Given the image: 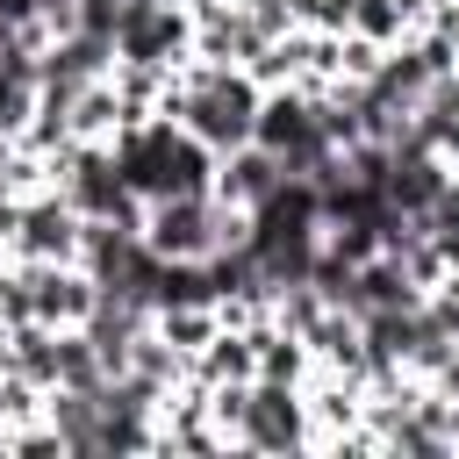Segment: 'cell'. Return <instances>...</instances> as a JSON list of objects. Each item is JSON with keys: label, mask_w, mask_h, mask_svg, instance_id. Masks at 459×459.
<instances>
[{"label": "cell", "mask_w": 459, "mask_h": 459, "mask_svg": "<svg viewBox=\"0 0 459 459\" xmlns=\"http://www.w3.org/2000/svg\"><path fill=\"white\" fill-rule=\"evenodd\" d=\"M280 179H287V172H280V158H273L265 143H237V151L215 158V194L237 201V208H251V215L280 194Z\"/></svg>", "instance_id": "6da1fadb"}, {"label": "cell", "mask_w": 459, "mask_h": 459, "mask_svg": "<svg viewBox=\"0 0 459 459\" xmlns=\"http://www.w3.org/2000/svg\"><path fill=\"white\" fill-rule=\"evenodd\" d=\"M423 316L459 344V265H452V273H437V280L423 287Z\"/></svg>", "instance_id": "7a4b0ae2"}, {"label": "cell", "mask_w": 459, "mask_h": 459, "mask_svg": "<svg viewBox=\"0 0 459 459\" xmlns=\"http://www.w3.org/2000/svg\"><path fill=\"white\" fill-rule=\"evenodd\" d=\"M122 7H129V0H79V29H93V36H108V43H115Z\"/></svg>", "instance_id": "3957f363"}, {"label": "cell", "mask_w": 459, "mask_h": 459, "mask_svg": "<svg viewBox=\"0 0 459 459\" xmlns=\"http://www.w3.org/2000/svg\"><path fill=\"white\" fill-rule=\"evenodd\" d=\"M22 22H36V0H0V36H14Z\"/></svg>", "instance_id": "277c9868"}]
</instances>
